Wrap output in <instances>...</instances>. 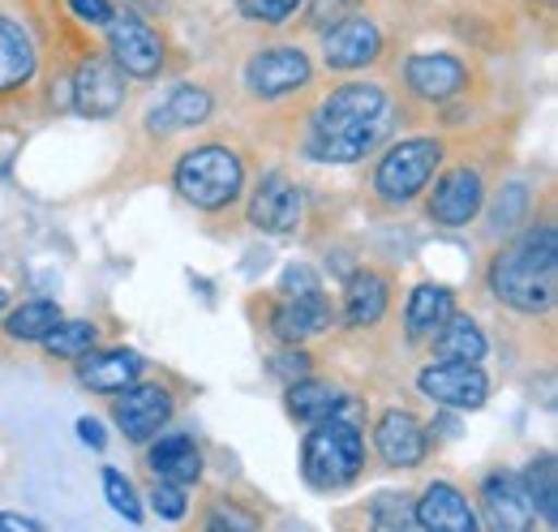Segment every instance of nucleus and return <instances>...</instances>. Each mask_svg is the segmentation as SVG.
Instances as JSON below:
<instances>
[{"label": "nucleus", "instance_id": "13", "mask_svg": "<svg viewBox=\"0 0 558 532\" xmlns=\"http://www.w3.org/2000/svg\"><path fill=\"white\" fill-rule=\"evenodd\" d=\"M117 396L121 399H117L112 416H117V425H121V434L130 443H150L172 416V396L159 383H134V387H125Z\"/></svg>", "mask_w": 558, "mask_h": 532}, {"label": "nucleus", "instance_id": "22", "mask_svg": "<svg viewBox=\"0 0 558 532\" xmlns=\"http://www.w3.org/2000/svg\"><path fill=\"white\" fill-rule=\"evenodd\" d=\"M451 314H456V297H451V288H447V283H421V288H413V297H409L404 331H409L413 343L434 339L438 327H442Z\"/></svg>", "mask_w": 558, "mask_h": 532}, {"label": "nucleus", "instance_id": "10", "mask_svg": "<svg viewBox=\"0 0 558 532\" xmlns=\"http://www.w3.org/2000/svg\"><path fill=\"white\" fill-rule=\"evenodd\" d=\"M383 52V31L365 17V13H349L344 22H336L331 31H323V65L352 73L378 61Z\"/></svg>", "mask_w": 558, "mask_h": 532}, {"label": "nucleus", "instance_id": "17", "mask_svg": "<svg viewBox=\"0 0 558 532\" xmlns=\"http://www.w3.org/2000/svg\"><path fill=\"white\" fill-rule=\"evenodd\" d=\"M142 378V356L130 348H104V352H82L77 356V383L99 391V396H117L125 387H134Z\"/></svg>", "mask_w": 558, "mask_h": 532}, {"label": "nucleus", "instance_id": "28", "mask_svg": "<svg viewBox=\"0 0 558 532\" xmlns=\"http://www.w3.org/2000/svg\"><path fill=\"white\" fill-rule=\"evenodd\" d=\"M57 323H61V305L57 301H26L4 318V335L22 339V343H39Z\"/></svg>", "mask_w": 558, "mask_h": 532}, {"label": "nucleus", "instance_id": "38", "mask_svg": "<svg viewBox=\"0 0 558 532\" xmlns=\"http://www.w3.org/2000/svg\"><path fill=\"white\" fill-rule=\"evenodd\" d=\"M77 438L90 447V451H104L108 447V434H104V421H95V416H82L77 421Z\"/></svg>", "mask_w": 558, "mask_h": 532}, {"label": "nucleus", "instance_id": "16", "mask_svg": "<svg viewBox=\"0 0 558 532\" xmlns=\"http://www.w3.org/2000/svg\"><path fill=\"white\" fill-rule=\"evenodd\" d=\"M374 447H378L387 468H417L425 460V451H429V434H425V425L413 412L391 408L374 425Z\"/></svg>", "mask_w": 558, "mask_h": 532}, {"label": "nucleus", "instance_id": "27", "mask_svg": "<svg viewBox=\"0 0 558 532\" xmlns=\"http://www.w3.org/2000/svg\"><path fill=\"white\" fill-rule=\"evenodd\" d=\"M524 476V489H529V498H533V511H542V520L555 529L558 524V468H555V456L546 451V456H537L533 464L520 472Z\"/></svg>", "mask_w": 558, "mask_h": 532}, {"label": "nucleus", "instance_id": "34", "mask_svg": "<svg viewBox=\"0 0 558 532\" xmlns=\"http://www.w3.org/2000/svg\"><path fill=\"white\" fill-rule=\"evenodd\" d=\"M524 206H529V190L524 185H507L498 202H494V228L498 232H507V228H515V219L524 215Z\"/></svg>", "mask_w": 558, "mask_h": 532}, {"label": "nucleus", "instance_id": "18", "mask_svg": "<svg viewBox=\"0 0 558 532\" xmlns=\"http://www.w3.org/2000/svg\"><path fill=\"white\" fill-rule=\"evenodd\" d=\"M250 223L263 232H292L301 223V190L283 172H267L250 198Z\"/></svg>", "mask_w": 558, "mask_h": 532}, {"label": "nucleus", "instance_id": "41", "mask_svg": "<svg viewBox=\"0 0 558 532\" xmlns=\"http://www.w3.org/2000/svg\"><path fill=\"white\" fill-rule=\"evenodd\" d=\"M210 529H254V520L232 516V511H219V516H210Z\"/></svg>", "mask_w": 558, "mask_h": 532}, {"label": "nucleus", "instance_id": "24", "mask_svg": "<svg viewBox=\"0 0 558 532\" xmlns=\"http://www.w3.org/2000/svg\"><path fill=\"white\" fill-rule=\"evenodd\" d=\"M35 77V44L31 35L0 13V95L17 90Z\"/></svg>", "mask_w": 558, "mask_h": 532}, {"label": "nucleus", "instance_id": "2", "mask_svg": "<svg viewBox=\"0 0 558 532\" xmlns=\"http://www.w3.org/2000/svg\"><path fill=\"white\" fill-rule=\"evenodd\" d=\"M558 279V232L550 223L529 228L515 245H507L489 263V292L520 310V314H546L555 305Z\"/></svg>", "mask_w": 558, "mask_h": 532}, {"label": "nucleus", "instance_id": "29", "mask_svg": "<svg viewBox=\"0 0 558 532\" xmlns=\"http://www.w3.org/2000/svg\"><path fill=\"white\" fill-rule=\"evenodd\" d=\"M95 339H99V327L95 323H82V318H73V323H57L52 331L44 335L39 343L52 352V356H65V361H77L82 352H90L95 348Z\"/></svg>", "mask_w": 558, "mask_h": 532}, {"label": "nucleus", "instance_id": "5", "mask_svg": "<svg viewBox=\"0 0 558 532\" xmlns=\"http://www.w3.org/2000/svg\"><path fill=\"white\" fill-rule=\"evenodd\" d=\"M331 301L323 292V279L305 263H292L279 275L276 310H271V331L283 343H305L310 335H323L331 327Z\"/></svg>", "mask_w": 558, "mask_h": 532}, {"label": "nucleus", "instance_id": "19", "mask_svg": "<svg viewBox=\"0 0 558 532\" xmlns=\"http://www.w3.org/2000/svg\"><path fill=\"white\" fill-rule=\"evenodd\" d=\"M413 520H417V529H429V532L477 529V516H473L469 498H464L456 485H447V481H434V485L421 494V503H413Z\"/></svg>", "mask_w": 558, "mask_h": 532}, {"label": "nucleus", "instance_id": "7", "mask_svg": "<svg viewBox=\"0 0 558 532\" xmlns=\"http://www.w3.org/2000/svg\"><path fill=\"white\" fill-rule=\"evenodd\" d=\"M70 99H73V108H77L82 117H90V121L117 117L121 104H125V69L117 65L112 57L90 52V57L77 65V73H73Z\"/></svg>", "mask_w": 558, "mask_h": 532}, {"label": "nucleus", "instance_id": "39", "mask_svg": "<svg viewBox=\"0 0 558 532\" xmlns=\"http://www.w3.org/2000/svg\"><path fill=\"white\" fill-rule=\"evenodd\" d=\"M17 150H22V133L4 130V125H0V172H9V168H13Z\"/></svg>", "mask_w": 558, "mask_h": 532}, {"label": "nucleus", "instance_id": "15", "mask_svg": "<svg viewBox=\"0 0 558 532\" xmlns=\"http://www.w3.org/2000/svg\"><path fill=\"white\" fill-rule=\"evenodd\" d=\"M404 82H409V90L417 99L447 104V99H456L469 86V69H464L460 57H451V52H417L404 65Z\"/></svg>", "mask_w": 558, "mask_h": 532}, {"label": "nucleus", "instance_id": "33", "mask_svg": "<svg viewBox=\"0 0 558 532\" xmlns=\"http://www.w3.org/2000/svg\"><path fill=\"white\" fill-rule=\"evenodd\" d=\"M236 9L250 17V22H263V26H283L296 9H301V0H236Z\"/></svg>", "mask_w": 558, "mask_h": 532}, {"label": "nucleus", "instance_id": "9", "mask_svg": "<svg viewBox=\"0 0 558 532\" xmlns=\"http://www.w3.org/2000/svg\"><path fill=\"white\" fill-rule=\"evenodd\" d=\"M417 391L442 408L473 412L489 399V378L477 370V361H438L417 374Z\"/></svg>", "mask_w": 558, "mask_h": 532}, {"label": "nucleus", "instance_id": "14", "mask_svg": "<svg viewBox=\"0 0 558 532\" xmlns=\"http://www.w3.org/2000/svg\"><path fill=\"white\" fill-rule=\"evenodd\" d=\"M482 503H486V516L494 529L524 532L537 524V511H533V498H529L520 472H502V468L489 472L482 481Z\"/></svg>", "mask_w": 558, "mask_h": 532}, {"label": "nucleus", "instance_id": "26", "mask_svg": "<svg viewBox=\"0 0 558 532\" xmlns=\"http://www.w3.org/2000/svg\"><path fill=\"white\" fill-rule=\"evenodd\" d=\"M434 352H438V361H482L486 356V335L473 318L451 314L434 335Z\"/></svg>", "mask_w": 558, "mask_h": 532}, {"label": "nucleus", "instance_id": "8", "mask_svg": "<svg viewBox=\"0 0 558 532\" xmlns=\"http://www.w3.org/2000/svg\"><path fill=\"white\" fill-rule=\"evenodd\" d=\"M108 57L125 69L130 77H155L163 69V39L142 22L138 13H117L108 17Z\"/></svg>", "mask_w": 558, "mask_h": 532}, {"label": "nucleus", "instance_id": "4", "mask_svg": "<svg viewBox=\"0 0 558 532\" xmlns=\"http://www.w3.org/2000/svg\"><path fill=\"white\" fill-rule=\"evenodd\" d=\"M177 194L198 206V210H223L241 198L245 190V168L236 159V150L228 146H198V150H185L181 164H177Z\"/></svg>", "mask_w": 558, "mask_h": 532}, {"label": "nucleus", "instance_id": "31", "mask_svg": "<svg viewBox=\"0 0 558 532\" xmlns=\"http://www.w3.org/2000/svg\"><path fill=\"white\" fill-rule=\"evenodd\" d=\"M369 516H374V529H417L413 503L404 494H378L369 503Z\"/></svg>", "mask_w": 558, "mask_h": 532}, {"label": "nucleus", "instance_id": "3", "mask_svg": "<svg viewBox=\"0 0 558 532\" xmlns=\"http://www.w3.org/2000/svg\"><path fill=\"white\" fill-rule=\"evenodd\" d=\"M361 468H365V434H361V425L340 416V412L314 421V430L301 443V476L314 489L331 494V489L352 485L361 476Z\"/></svg>", "mask_w": 558, "mask_h": 532}, {"label": "nucleus", "instance_id": "20", "mask_svg": "<svg viewBox=\"0 0 558 532\" xmlns=\"http://www.w3.org/2000/svg\"><path fill=\"white\" fill-rule=\"evenodd\" d=\"M210 108H215V104H210V90L181 82V86H172V90H168V99H163L159 108H150L146 125H150V133L198 130V125L210 117Z\"/></svg>", "mask_w": 558, "mask_h": 532}, {"label": "nucleus", "instance_id": "23", "mask_svg": "<svg viewBox=\"0 0 558 532\" xmlns=\"http://www.w3.org/2000/svg\"><path fill=\"white\" fill-rule=\"evenodd\" d=\"M387 297H391V288H387V279L378 270H356L349 279V288H344V323L352 331L374 327L383 318V310H387Z\"/></svg>", "mask_w": 558, "mask_h": 532}, {"label": "nucleus", "instance_id": "30", "mask_svg": "<svg viewBox=\"0 0 558 532\" xmlns=\"http://www.w3.org/2000/svg\"><path fill=\"white\" fill-rule=\"evenodd\" d=\"M104 498L112 503V511H117V516H125L130 524H142L138 489H134V481H130L121 468H104Z\"/></svg>", "mask_w": 558, "mask_h": 532}, {"label": "nucleus", "instance_id": "36", "mask_svg": "<svg viewBox=\"0 0 558 532\" xmlns=\"http://www.w3.org/2000/svg\"><path fill=\"white\" fill-rule=\"evenodd\" d=\"M349 13H356V0H314V4H310V26H314V31H331V26L344 22Z\"/></svg>", "mask_w": 558, "mask_h": 532}, {"label": "nucleus", "instance_id": "40", "mask_svg": "<svg viewBox=\"0 0 558 532\" xmlns=\"http://www.w3.org/2000/svg\"><path fill=\"white\" fill-rule=\"evenodd\" d=\"M0 529H13V532H39L44 524L31 520V516H13V511H0Z\"/></svg>", "mask_w": 558, "mask_h": 532}, {"label": "nucleus", "instance_id": "21", "mask_svg": "<svg viewBox=\"0 0 558 532\" xmlns=\"http://www.w3.org/2000/svg\"><path fill=\"white\" fill-rule=\"evenodd\" d=\"M146 464L159 481H177V485H194L203 476V451L190 434H163L150 451Z\"/></svg>", "mask_w": 558, "mask_h": 532}, {"label": "nucleus", "instance_id": "37", "mask_svg": "<svg viewBox=\"0 0 558 532\" xmlns=\"http://www.w3.org/2000/svg\"><path fill=\"white\" fill-rule=\"evenodd\" d=\"M70 9L86 26H108V17H112V0H70Z\"/></svg>", "mask_w": 558, "mask_h": 532}, {"label": "nucleus", "instance_id": "42", "mask_svg": "<svg viewBox=\"0 0 558 532\" xmlns=\"http://www.w3.org/2000/svg\"><path fill=\"white\" fill-rule=\"evenodd\" d=\"M4 310H9V292L0 288V314H4Z\"/></svg>", "mask_w": 558, "mask_h": 532}, {"label": "nucleus", "instance_id": "6", "mask_svg": "<svg viewBox=\"0 0 558 532\" xmlns=\"http://www.w3.org/2000/svg\"><path fill=\"white\" fill-rule=\"evenodd\" d=\"M442 164V142L438 137H404L396 142L383 159H378V172H374V190L387 202H413L429 185L434 168Z\"/></svg>", "mask_w": 558, "mask_h": 532}, {"label": "nucleus", "instance_id": "35", "mask_svg": "<svg viewBox=\"0 0 558 532\" xmlns=\"http://www.w3.org/2000/svg\"><path fill=\"white\" fill-rule=\"evenodd\" d=\"M310 352H301L296 343H288L283 352H276V361H271V374L276 378H283V383H296V378H305L310 374Z\"/></svg>", "mask_w": 558, "mask_h": 532}, {"label": "nucleus", "instance_id": "12", "mask_svg": "<svg viewBox=\"0 0 558 532\" xmlns=\"http://www.w3.org/2000/svg\"><path fill=\"white\" fill-rule=\"evenodd\" d=\"M482 206H486L482 172L477 168H451L429 194V219L442 228H464L482 215Z\"/></svg>", "mask_w": 558, "mask_h": 532}, {"label": "nucleus", "instance_id": "25", "mask_svg": "<svg viewBox=\"0 0 558 532\" xmlns=\"http://www.w3.org/2000/svg\"><path fill=\"white\" fill-rule=\"evenodd\" d=\"M288 412H292L296 421L314 425V421H323V416H331V412H344V399H340V391H336L331 383L305 374V378L288 383Z\"/></svg>", "mask_w": 558, "mask_h": 532}, {"label": "nucleus", "instance_id": "11", "mask_svg": "<svg viewBox=\"0 0 558 532\" xmlns=\"http://www.w3.org/2000/svg\"><path fill=\"white\" fill-rule=\"evenodd\" d=\"M314 77V65L301 48H263L258 57H250L245 65V86L263 99H279V95H292L301 90L305 82Z\"/></svg>", "mask_w": 558, "mask_h": 532}, {"label": "nucleus", "instance_id": "1", "mask_svg": "<svg viewBox=\"0 0 558 532\" xmlns=\"http://www.w3.org/2000/svg\"><path fill=\"white\" fill-rule=\"evenodd\" d=\"M387 117L391 104L378 82H344L323 99L305 137V155L314 164H352L378 146V137L387 133Z\"/></svg>", "mask_w": 558, "mask_h": 532}, {"label": "nucleus", "instance_id": "32", "mask_svg": "<svg viewBox=\"0 0 558 532\" xmlns=\"http://www.w3.org/2000/svg\"><path fill=\"white\" fill-rule=\"evenodd\" d=\"M150 507H155L163 520H185V511H190L185 485H177V481H159V476H155V485H150Z\"/></svg>", "mask_w": 558, "mask_h": 532}]
</instances>
